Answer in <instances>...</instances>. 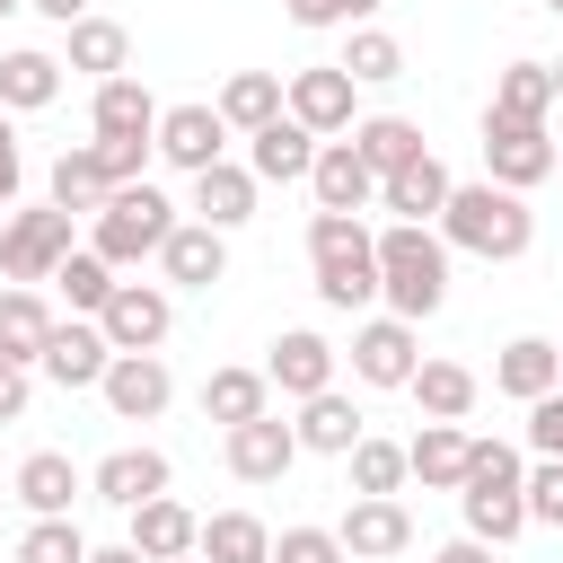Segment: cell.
<instances>
[{
  "label": "cell",
  "mask_w": 563,
  "mask_h": 563,
  "mask_svg": "<svg viewBox=\"0 0 563 563\" xmlns=\"http://www.w3.org/2000/svg\"><path fill=\"white\" fill-rule=\"evenodd\" d=\"M440 246H457V255H484V264H519L528 246H537V211H528V194H510V185H449V202H440Z\"/></svg>",
  "instance_id": "cell-1"
},
{
  "label": "cell",
  "mask_w": 563,
  "mask_h": 563,
  "mask_svg": "<svg viewBox=\"0 0 563 563\" xmlns=\"http://www.w3.org/2000/svg\"><path fill=\"white\" fill-rule=\"evenodd\" d=\"M378 299L405 325L440 317V299H449V246H440V229H422V220H387L378 229Z\"/></svg>",
  "instance_id": "cell-2"
},
{
  "label": "cell",
  "mask_w": 563,
  "mask_h": 563,
  "mask_svg": "<svg viewBox=\"0 0 563 563\" xmlns=\"http://www.w3.org/2000/svg\"><path fill=\"white\" fill-rule=\"evenodd\" d=\"M308 264H317V299L343 308V317L378 299V229L361 211H317L308 220Z\"/></svg>",
  "instance_id": "cell-3"
},
{
  "label": "cell",
  "mask_w": 563,
  "mask_h": 563,
  "mask_svg": "<svg viewBox=\"0 0 563 563\" xmlns=\"http://www.w3.org/2000/svg\"><path fill=\"white\" fill-rule=\"evenodd\" d=\"M519 449L510 440H466V475H457V510H466V537L484 545H510L528 528V501H519Z\"/></svg>",
  "instance_id": "cell-4"
},
{
  "label": "cell",
  "mask_w": 563,
  "mask_h": 563,
  "mask_svg": "<svg viewBox=\"0 0 563 563\" xmlns=\"http://www.w3.org/2000/svg\"><path fill=\"white\" fill-rule=\"evenodd\" d=\"M167 229H176V202H167L150 176L114 185V194H106V211H88V246H97L114 273H132L141 255H158V246H167Z\"/></svg>",
  "instance_id": "cell-5"
},
{
  "label": "cell",
  "mask_w": 563,
  "mask_h": 563,
  "mask_svg": "<svg viewBox=\"0 0 563 563\" xmlns=\"http://www.w3.org/2000/svg\"><path fill=\"white\" fill-rule=\"evenodd\" d=\"M62 255H70V211L62 202H35V211L0 220V273L9 282H53Z\"/></svg>",
  "instance_id": "cell-6"
},
{
  "label": "cell",
  "mask_w": 563,
  "mask_h": 563,
  "mask_svg": "<svg viewBox=\"0 0 563 563\" xmlns=\"http://www.w3.org/2000/svg\"><path fill=\"white\" fill-rule=\"evenodd\" d=\"M282 114L308 123L317 141L352 132V123H361V114H352V70H343V62H308V70H290V79H282Z\"/></svg>",
  "instance_id": "cell-7"
},
{
  "label": "cell",
  "mask_w": 563,
  "mask_h": 563,
  "mask_svg": "<svg viewBox=\"0 0 563 563\" xmlns=\"http://www.w3.org/2000/svg\"><path fill=\"white\" fill-rule=\"evenodd\" d=\"M484 176L510 185V194L545 185V176H554V132H545V123H501V114H484Z\"/></svg>",
  "instance_id": "cell-8"
},
{
  "label": "cell",
  "mask_w": 563,
  "mask_h": 563,
  "mask_svg": "<svg viewBox=\"0 0 563 563\" xmlns=\"http://www.w3.org/2000/svg\"><path fill=\"white\" fill-rule=\"evenodd\" d=\"M97 325H106L114 352H158L167 325H176V299H167V282H114V299L97 308Z\"/></svg>",
  "instance_id": "cell-9"
},
{
  "label": "cell",
  "mask_w": 563,
  "mask_h": 563,
  "mask_svg": "<svg viewBox=\"0 0 563 563\" xmlns=\"http://www.w3.org/2000/svg\"><path fill=\"white\" fill-rule=\"evenodd\" d=\"M334 537H343L352 563H396V554H413V510L396 493H352V510H343Z\"/></svg>",
  "instance_id": "cell-10"
},
{
  "label": "cell",
  "mask_w": 563,
  "mask_h": 563,
  "mask_svg": "<svg viewBox=\"0 0 563 563\" xmlns=\"http://www.w3.org/2000/svg\"><path fill=\"white\" fill-rule=\"evenodd\" d=\"M97 396H106V413H114V422H158V413H167V396H176V378H167V361H158V352H114V361H106V378H97Z\"/></svg>",
  "instance_id": "cell-11"
},
{
  "label": "cell",
  "mask_w": 563,
  "mask_h": 563,
  "mask_svg": "<svg viewBox=\"0 0 563 563\" xmlns=\"http://www.w3.org/2000/svg\"><path fill=\"white\" fill-rule=\"evenodd\" d=\"M106 361H114V343H106L97 317H53V334H44V352H35V369H44L53 387H97Z\"/></svg>",
  "instance_id": "cell-12"
},
{
  "label": "cell",
  "mask_w": 563,
  "mask_h": 563,
  "mask_svg": "<svg viewBox=\"0 0 563 563\" xmlns=\"http://www.w3.org/2000/svg\"><path fill=\"white\" fill-rule=\"evenodd\" d=\"M229 475L238 484H282L290 466H299V431L282 422V413H255V422H229Z\"/></svg>",
  "instance_id": "cell-13"
},
{
  "label": "cell",
  "mask_w": 563,
  "mask_h": 563,
  "mask_svg": "<svg viewBox=\"0 0 563 563\" xmlns=\"http://www.w3.org/2000/svg\"><path fill=\"white\" fill-rule=\"evenodd\" d=\"M150 141H158V158L185 167V176L211 167V158H229V123H220V106H202V97H194V106H158V132H150Z\"/></svg>",
  "instance_id": "cell-14"
},
{
  "label": "cell",
  "mask_w": 563,
  "mask_h": 563,
  "mask_svg": "<svg viewBox=\"0 0 563 563\" xmlns=\"http://www.w3.org/2000/svg\"><path fill=\"white\" fill-rule=\"evenodd\" d=\"M413 361H422V343H413L405 317H369V325H352V378H361V387H405Z\"/></svg>",
  "instance_id": "cell-15"
},
{
  "label": "cell",
  "mask_w": 563,
  "mask_h": 563,
  "mask_svg": "<svg viewBox=\"0 0 563 563\" xmlns=\"http://www.w3.org/2000/svg\"><path fill=\"white\" fill-rule=\"evenodd\" d=\"M308 167H317V132L308 123L273 114L264 132H246V176L255 185H308Z\"/></svg>",
  "instance_id": "cell-16"
},
{
  "label": "cell",
  "mask_w": 563,
  "mask_h": 563,
  "mask_svg": "<svg viewBox=\"0 0 563 563\" xmlns=\"http://www.w3.org/2000/svg\"><path fill=\"white\" fill-rule=\"evenodd\" d=\"M308 194H317V211H369V202H378V176H369V158H361V150L334 132V141H317Z\"/></svg>",
  "instance_id": "cell-17"
},
{
  "label": "cell",
  "mask_w": 563,
  "mask_h": 563,
  "mask_svg": "<svg viewBox=\"0 0 563 563\" xmlns=\"http://www.w3.org/2000/svg\"><path fill=\"white\" fill-rule=\"evenodd\" d=\"M158 273H167V290H211V282H229V238L202 220H176L158 246Z\"/></svg>",
  "instance_id": "cell-18"
},
{
  "label": "cell",
  "mask_w": 563,
  "mask_h": 563,
  "mask_svg": "<svg viewBox=\"0 0 563 563\" xmlns=\"http://www.w3.org/2000/svg\"><path fill=\"white\" fill-rule=\"evenodd\" d=\"M334 343L325 334H308V325H290V334H273V352H264V378L282 387V396H317V387H334Z\"/></svg>",
  "instance_id": "cell-19"
},
{
  "label": "cell",
  "mask_w": 563,
  "mask_h": 563,
  "mask_svg": "<svg viewBox=\"0 0 563 563\" xmlns=\"http://www.w3.org/2000/svg\"><path fill=\"white\" fill-rule=\"evenodd\" d=\"M449 185H457V176L422 150V158H405V167H387V176H378V211H396V220H422V229H431V220H440V202H449Z\"/></svg>",
  "instance_id": "cell-20"
},
{
  "label": "cell",
  "mask_w": 563,
  "mask_h": 563,
  "mask_svg": "<svg viewBox=\"0 0 563 563\" xmlns=\"http://www.w3.org/2000/svg\"><path fill=\"white\" fill-rule=\"evenodd\" d=\"M194 220L202 229H246L255 220V176L246 167H229V158H211V167H194Z\"/></svg>",
  "instance_id": "cell-21"
},
{
  "label": "cell",
  "mask_w": 563,
  "mask_h": 563,
  "mask_svg": "<svg viewBox=\"0 0 563 563\" xmlns=\"http://www.w3.org/2000/svg\"><path fill=\"white\" fill-rule=\"evenodd\" d=\"M123 519H132V545H141L150 563H176V554H194V537H202V519H194L176 493H150V501H132Z\"/></svg>",
  "instance_id": "cell-22"
},
{
  "label": "cell",
  "mask_w": 563,
  "mask_h": 563,
  "mask_svg": "<svg viewBox=\"0 0 563 563\" xmlns=\"http://www.w3.org/2000/svg\"><path fill=\"white\" fill-rule=\"evenodd\" d=\"M97 141H150L158 132V97L132 79V70H114V79H97Z\"/></svg>",
  "instance_id": "cell-23"
},
{
  "label": "cell",
  "mask_w": 563,
  "mask_h": 563,
  "mask_svg": "<svg viewBox=\"0 0 563 563\" xmlns=\"http://www.w3.org/2000/svg\"><path fill=\"white\" fill-rule=\"evenodd\" d=\"M405 396L422 405V422H466L475 413V369L466 361H413V378H405Z\"/></svg>",
  "instance_id": "cell-24"
},
{
  "label": "cell",
  "mask_w": 563,
  "mask_h": 563,
  "mask_svg": "<svg viewBox=\"0 0 563 563\" xmlns=\"http://www.w3.org/2000/svg\"><path fill=\"white\" fill-rule=\"evenodd\" d=\"M290 431H299V449H317V457H343V449H352L369 422H361V405H352L343 387H317V396H299V422H290Z\"/></svg>",
  "instance_id": "cell-25"
},
{
  "label": "cell",
  "mask_w": 563,
  "mask_h": 563,
  "mask_svg": "<svg viewBox=\"0 0 563 563\" xmlns=\"http://www.w3.org/2000/svg\"><path fill=\"white\" fill-rule=\"evenodd\" d=\"M167 457L158 449H114V457H97V475H88V493L97 501H114V510H132V501H150V493H167Z\"/></svg>",
  "instance_id": "cell-26"
},
{
  "label": "cell",
  "mask_w": 563,
  "mask_h": 563,
  "mask_svg": "<svg viewBox=\"0 0 563 563\" xmlns=\"http://www.w3.org/2000/svg\"><path fill=\"white\" fill-rule=\"evenodd\" d=\"M53 97H62V53H35V44L0 53V114H35Z\"/></svg>",
  "instance_id": "cell-27"
},
{
  "label": "cell",
  "mask_w": 563,
  "mask_h": 563,
  "mask_svg": "<svg viewBox=\"0 0 563 563\" xmlns=\"http://www.w3.org/2000/svg\"><path fill=\"white\" fill-rule=\"evenodd\" d=\"M62 35H70V44H62V70H88V79L132 70V35H123L114 18H70Z\"/></svg>",
  "instance_id": "cell-28"
},
{
  "label": "cell",
  "mask_w": 563,
  "mask_h": 563,
  "mask_svg": "<svg viewBox=\"0 0 563 563\" xmlns=\"http://www.w3.org/2000/svg\"><path fill=\"white\" fill-rule=\"evenodd\" d=\"M405 475H422V493H457V475H466V431H457V422H422V431L405 440Z\"/></svg>",
  "instance_id": "cell-29"
},
{
  "label": "cell",
  "mask_w": 563,
  "mask_h": 563,
  "mask_svg": "<svg viewBox=\"0 0 563 563\" xmlns=\"http://www.w3.org/2000/svg\"><path fill=\"white\" fill-rule=\"evenodd\" d=\"M194 554L202 563H273V528L255 510H211L202 537H194Z\"/></svg>",
  "instance_id": "cell-30"
},
{
  "label": "cell",
  "mask_w": 563,
  "mask_h": 563,
  "mask_svg": "<svg viewBox=\"0 0 563 563\" xmlns=\"http://www.w3.org/2000/svg\"><path fill=\"white\" fill-rule=\"evenodd\" d=\"M44 334H53L44 290H35V282H9V290H0V361H26V369H35Z\"/></svg>",
  "instance_id": "cell-31"
},
{
  "label": "cell",
  "mask_w": 563,
  "mask_h": 563,
  "mask_svg": "<svg viewBox=\"0 0 563 563\" xmlns=\"http://www.w3.org/2000/svg\"><path fill=\"white\" fill-rule=\"evenodd\" d=\"M493 387L501 396H545V387H563V361H554V343L545 334H519V343H501V361H493Z\"/></svg>",
  "instance_id": "cell-32"
},
{
  "label": "cell",
  "mask_w": 563,
  "mask_h": 563,
  "mask_svg": "<svg viewBox=\"0 0 563 563\" xmlns=\"http://www.w3.org/2000/svg\"><path fill=\"white\" fill-rule=\"evenodd\" d=\"M255 413H273V378L264 369H211L202 378V422H255Z\"/></svg>",
  "instance_id": "cell-33"
},
{
  "label": "cell",
  "mask_w": 563,
  "mask_h": 563,
  "mask_svg": "<svg viewBox=\"0 0 563 563\" xmlns=\"http://www.w3.org/2000/svg\"><path fill=\"white\" fill-rule=\"evenodd\" d=\"M79 484H88V475H79V466H70L62 449H35V457L18 466V501H26L35 519H62V510L79 501Z\"/></svg>",
  "instance_id": "cell-34"
},
{
  "label": "cell",
  "mask_w": 563,
  "mask_h": 563,
  "mask_svg": "<svg viewBox=\"0 0 563 563\" xmlns=\"http://www.w3.org/2000/svg\"><path fill=\"white\" fill-rule=\"evenodd\" d=\"M211 106H220L229 132H264V123L282 114V70H229V88H220Z\"/></svg>",
  "instance_id": "cell-35"
},
{
  "label": "cell",
  "mask_w": 563,
  "mask_h": 563,
  "mask_svg": "<svg viewBox=\"0 0 563 563\" xmlns=\"http://www.w3.org/2000/svg\"><path fill=\"white\" fill-rule=\"evenodd\" d=\"M343 141L369 158V176H387V167H405V158H422V150H431V141H422V123H405V114H361Z\"/></svg>",
  "instance_id": "cell-36"
},
{
  "label": "cell",
  "mask_w": 563,
  "mask_h": 563,
  "mask_svg": "<svg viewBox=\"0 0 563 563\" xmlns=\"http://www.w3.org/2000/svg\"><path fill=\"white\" fill-rule=\"evenodd\" d=\"M484 114H501V123H545V114H554L545 62H510V70L493 79V106H484Z\"/></svg>",
  "instance_id": "cell-37"
},
{
  "label": "cell",
  "mask_w": 563,
  "mask_h": 563,
  "mask_svg": "<svg viewBox=\"0 0 563 563\" xmlns=\"http://www.w3.org/2000/svg\"><path fill=\"white\" fill-rule=\"evenodd\" d=\"M106 194H114V176L97 167V150H88V141L53 158V202H62L70 220H88V211H106Z\"/></svg>",
  "instance_id": "cell-38"
},
{
  "label": "cell",
  "mask_w": 563,
  "mask_h": 563,
  "mask_svg": "<svg viewBox=\"0 0 563 563\" xmlns=\"http://www.w3.org/2000/svg\"><path fill=\"white\" fill-rule=\"evenodd\" d=\"M53 282H62V299H70V317H97V308L114 299V264H106L97 246H70V255L53 264Z\"/></svg>",
  "instance_id": "cell-39"
},
{
  "label": "cell",
  "mask_w": 563,
  "mask_h": 563,
  "mask_svg": "<svg viewBox=\"0 0 563 563\" xmlns=\"http://www.w3.org/2000/svg\"><path fill=\"white\" fill-rule=\"evenodd\" d=\"M343 70H352V88H387V79H405V44H396L387 26H352Z\"/></svg>",
  "instance_id": "cell-40"
},
{
  "label": "cell",
  "mask_w": 563,
  "mask_h": 563,
  "mask_svg": "<svg viewBox=\"0 0 563 563\" xmlns=\"http://www.w3.org/2000/svg\"><path fill=\"white\" fill-rule=\"evenodd\" d=\"M343 457H352V493H405V449L396 440H369L361 431Z\"/></svg>",
  "instance_id": "cell-41"
},
{
  "label": "cell",
  "mask_w": 563,
  "mask_h": 563,
  "mask_svg": "<svg viewBox=\"0 0 563 563\" xmlns=\"http://www.w3.org/2000/svg\"><path fill=\"white\" fill-rule=\"evenodd\" d=\"M18 563H88V537L70 528V510H62V519H35V528L18 537Z\"/></svg>",
  "instance_id": "cell-42"
},
{
  "label": "cell",
  "mask_w": 563,
  "mask_h": 563,
  "mask_svg": "<svg viewBox=\"0 0 563 563\" xmlns=\"http://www.w3.org/2000/svg\"><path fill=\"white\" fill-rule=\"evenodd\" d=\"M528 528H563V457H537V475H519Z\"/></svg>",
  "instance_id": "cell-43"
},
{
  "label": "cell",
  "mask_w": 563,
  "mask_h": 563,
  "mask_svg": "<svg viewBox=\"0 0 563 563\" xmlns=\"http://www.w3.org/2000/svg\"><path fill=\"white\" fill-rule=\"evenodd\" d=\"M273 563H352L334 528H282L273 537Z\"/></svg>",
  "instance_id": "cell-44"
},
{
  "label": "cell",
  "mask_w": 563,
  "mask_h": 563,
  "mask_svg": "<svg viewBox=\"0 0 563 563\" xmlns=\"http://www.w3.org/2000/svg\"><path fill=\"white\" fill-rule=\"evenodd\" d=\"M528 449H537V457H563V387L528 396Z\"/></svg>",
  "instance_id": "cell-45"
},
{
  "label": "cell",
  "mask_w": 563,
  "mask_h": 563,
  "mask_svg": "<svg viewBox=\"0 0 563 563\" xmlns=\"http://www.w3.org/2000/svg\"><path fill=\"white\" fill-rule=\"evenodd\" d=\"M88 150H97V167H106L114 185H132V176L158 158V141H88Z\"/></svg>",
  "instance_id": "cell-46"
},
{
  "label": "cell",
  "mask_w": 563,
  "mask_h": 563,
  "mask_svg": "<svg viewBox=\"0 0 563 563\" xmlns=\"http://www.w3.org/2000/svg\"><path fill=\"white\" fill-rule=\"evenodd\" d=\"M26 396H35V369L26 361H0V422H26Z\"/></svg>",
  "instance_id": "cell-47"
},
{
  "label": "cell",
  "mask_w": 563,
  "mask_h": 563,
  "mask_svg": "<svg viewBox=\"0 0 563 563\" xmlns=\"http://www.w3.org/2000/svg\"><path fill=\"white\" fill-rule=\"evenodd\" d=\"M18 185H26V158H18V132H9V114H0V211L18 202Z\"/></svg>",
  "instance_id": "cell-48"
},
{
  "label": "cell",
  "mask_w": 563,
  "mask_h": 563,
  "mask_svg": "<svg viewBox=\"0 0 563 563\" xmlns=\"http://www.w3.org/2000/svg\"><path fill=\"white\" fill-rule=\"evenodd\" d=\"M290 26H343V0H282Z\"/></svg>",
  "instance_id": "cell-49"
},
{
  "label": "cell",
  "mask_w": 563,
  "mask_h": 563,
  "mask_svg": "<svg viewBox=\"0 0 563 563\" xmlns=\"http://www.w3.org/2000/svg\"><path fill=\"white\" fill-rule=\"evenodd\" d=\"M493 554H501V545H484V537H457V545H440L431 563H493Z\"/></svg>",
  "instance_id": "cell-50"
},
{
  "label": "cell",
  "mask_w": 563,
  "mask_h": 563,
  "mask_svg": "<svg viewBox=\"0 0 563 563\" xmlns=\"http://www.w3.org/2000/svg\"><path fill=\"white\" fill-rule=\"evenodd\" d=\"M35 18H53V26H70V18H88V0H26Z\"/></svg>",
  "instance_id": "cell-51"
},
{
  "label": "cell",
  "mask_w": 563,
  "mask_h": 563,
  "mask_svg": "<svg viewBox=\"0 0 563 563\" xmlns=\"http://www.w3.org/2000/svg\"><path fill=\"white\" fill-rule=\"evenodd\" d=\"M88 563H150V554H141L132 537H123V545H88Z\"/></svg>",
  "instance_id": "cell-52"
},
{
  "label": "cell",
  "mask_w": 563,
  "mask_h": 563,
  "mask_svg": "<svg viewBox=\"0 0 563 563\" xmlns=\"http://www.w3.org/2000/svg\"><path fill=\"white\" fill-rule=\"evenodd\" d=\"M378 9H387V0H343V26H352V18H378Z\"/></svg>",
  "instance_id": "cell-53"
},
{
  "label": "cell",
  "mask_w": 563,
  "mask_h": 563,
  "mask_svg": "<svg viewBox=\"0 0 563 563\" xmlns=\"http://www.w3.org/2000/svg\"><path fill=\"white\" fill-rule=\"evenodd\" d=\"M545 79H554V106H563V62H545Z\"/></svg>",
  "instance_id": "cell-54"
},
{
  "label": "cell",
  "mask_w": 563,
  "mask_h": 563,
  "mask_svg": "<svg viewBox=\"0 0 563 563\" xmlns=\"http://www.w3.org/2000/svg\"><path fill=\"white\" fill-rule=\"evenodd\" d=\"M18 9H26V0H0V18H18Z\"/></svg>",
  "instance_id": "cell-55"
},
{
  "label": "cell",
  "mask_w": 563,
  "mask_h": 563,
  "mask_svg": "<svg viewBox=\"0 0 563 563\" xmlns=\"http://www.w3.org/2000/svg\"><path fill=\"white\" fill-rule=\"evenodd\" d=\"M554 176H563V141H554Z\"/></svg>",
  "instance_id": "cell-56"
},
{
  "label": "cell",
  "mask_w": 563,
  "mask_h": 563,
  "mask_svg": "<svg viewBox=\"0 0 563 563\" xmlns=\"http://www.w3.org/2000/svg\"><path fill=\"white\" fill-rule=\"evenodd\" d=\"M176 563H202V554H176Z\"/></svg>",
  "instance_id": "cell-57"
},
{
  "label": "cell",
  "mask_w": 563,
  "mask_h": 563,
  "mask_svg": "<svg viewBox=\"0 0 563 563\" xmlns=\"http://www.w3.org/2000/svg\"><path fill=\"white\" fill-rule=\"evenodd\" d=\"M545 9H554V18H563V0H545Z\"/></svg>",
  "instance_id": "cell-58"
},
{
  "label": "cell",
  "mask_w": 563,
  "mask_h": 563,
  "mask_svg": "<svg viewBox=\"0 0 563 563\" xmlns=\"http://www.w3.org/2000/svg\"><path fill=\"white\" fill-rule=\"evenodd\" d=\"M554 361H563V343H554Z\"/></svg>",
  "instance_id": "cell-59"
}]
</instances>
